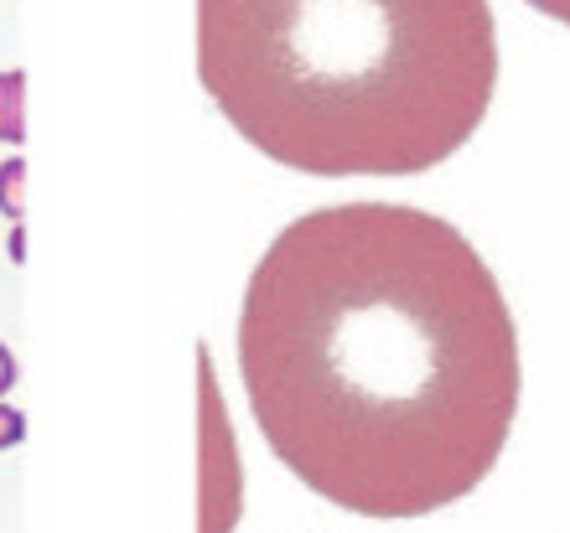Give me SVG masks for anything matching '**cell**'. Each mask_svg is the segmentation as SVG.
<instances>
[{
  "label": "cell",
  "mask_w": 570,
  "mask_h": 533,
  "mask_svg": "<svg viewBox=\"0 0 570 533\" xmlns=\"http://www.w3.org/2000/svg\"><path fill=\"white\" fill-rule=\"evenodd\" d=\"M239 373L285 472L358 519L478 492L519 415V332L462 228L337 203L271 238L244 285Z\"/></svg>",
  "instance_id": "1"
},
{
  "label": "cell",
  "mask_w": 570,
  "mask_h": 533,
  "mask_svg": "<svg viewBox=\"0 0 570 533\" xmlns=\"http://www.w3.org/2000/svg\"><path fill=\"white\" fill-rule=\"evenodd\" d=\"M197 78L301 177H421L498 93L488 0H197Z\"/></svg>",
  "instance_id": "2"
},
{
  "label": "cell",
  "mask_w": 570,
  "mask_h": 533,
  "mask_svg": "<svg viewBox=\"0 0 570 533\" xmlns=\"http://www.w3.org/2000/svg\"><path fill=\"white\" fill-rule=\"evenodd\" d=\"M244 507V466L208 347H197V533H234Z\"/></svg>",
  "instance_id": "3"
},
{
  "label": "cell",
  "mask_w": 570,
  "mask_h": 533,
  "mask_svg": "<svg viewBox=\"0 0 570 533\" xmlns=\"http://www.w3.org/2000/svg\"><path fill=\"white\" fill-rule=\"evenodd\" d=\"M27 135V78L0 73V146H21Z\"/></svg>",
  "instance_id": "4"
},
{
  "label": "cell",
  "mask_w": 570,
  "mask_h": 533,
  "mask_svg": "<svg viewBox=\"0 0 570 533\" xmlns=\"http://www.w3.org/2000/svg\"><path fill=\"white\" fill-rule=\"evenodd\" d=\"M27 161H6L0 166V213L6 218H21L27 213Z\"/></svg>",
  "instance_id": "5"
},
{
  "label": "cell",
  "mask_w": 570,
  "mask_h": 533,
  "mask_svg": "<svg viewBox=\"0 0 570 533\" xmlns=\"http://www.w3.org/2000/svg\"><path fill=\"white\" fill-rule=\"evenodd\" d=\"M27 441V420H21V409H11V404H0V451H11V445Z\"/></svg>",
  "instance_id": "6"
},
{
  "label": "cell",
  "mask_w": 570,
  "mask_h": 533,
  "mask_svg": "<svg viewBox=\"0 0 570 533\" xmlns=\"http://www.w3.org/2000/svg\"><path fill=\"white\" fill-rule=\"evenodd\" d=\"M540 16H550V21H560V27H570V0H529Z\"/></svg>",
  "instance_id": "7"
},
{
  "label": "cell",
  "mask_w": 570,
  "mask_h": 533,
  "mask_svg": "<svg viewBox=\"0 0 570 533\" xmlns=\"http://www.w3.org/2000/svg\"><path fill=\"white\" fill-rule=\"evenodd\" d=\"M11 384H16V357H11V347L0 342V394H6Z\"/></svg>",
  "instance_id": "8"
}]
</instances>
